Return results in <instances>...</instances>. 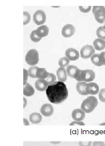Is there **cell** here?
<instances>
[{
	"mask_svg": "<svg viewBox=\"0 0 105 146\" xmlns=\"http://www.w3.org/2000/svg\"><path fill=\"white\" fill-rule=\"evenodd\" d=\"M23 76H24V77H23V81H23V84L25 85V84H27V80H28V76H29L28 71H27L26 69H23Z\"/></svg>",
	"mask_w": 105,
	"mask_h": 146,
	"instance_id": "obj_31",
	"label": "cell"
},
{
	"mask_svg": "<svg viewBox=\"0 0 105 146\" xmlns=\"http://www.w3.org/2000/svg\"><path fill=\"white\" fill-rule=\"evenodd\" d=\"M84 122H82V121H73L72 122H71L69 125H84Z\"/></svg>",
	"mask_w": 105,
	"mask_h": 146,
	"instance_id": "obj_34",
	"label": "cell"
},
{
	"mask_svg": "<svg viewBox=\"0 0 105 146\" xmlns=\"http://www.w3.org/2000/svg\"><path fill=\"white\" fill-rule=\"evenodd\" d=\"M70 60L66 57L61 58L58 61V65L61 68H64L68 66Z\"/></svg>",
	"mask_w": 105,
	"mask_h": 146,
	"instance_id": "obj_23",
	"label": "cell"
},
{
	"mask_svg": "<svg viewBox=\"0 0 105 146\" xmlns=\"http://www.w3.org/2000/svg\"><path fill=\"white\" fill-rule=\"evenodd\" d=\"M96 35L99 38L105 40V30L103 27H100L98 28L96 31Z\"/></svg>",
	"mask_w": 105,
	"mask_h": 146,
	"instance_id": "obj_25",
	"label": "cell"
},
{
	"mask_svg": "<svg viewBox=\"0 0 105 146\" xmlns=\"http://www.w3.org/2000/svg\"><path fill=\"white\" fill-rule=\"evenodd\" d=\"M37 34L41 38L47 36L49 33V28L46 25H42L39 27L37 30Z\"/></svg>",
	"mask_w": 105,
	"mask_h": 146,
	"instance_id": "obj_16",
	"label": "cell"
},
{
	"mask_svg": "<svg viewBox=\"0 0 105 146\" xmlns=\"http://www.w3.org/2000/svg\"><path fill=\"white\" fill-rule=\"evenodd\" d=\"M33 20L38 26L45 23L46 20V15L45 11L42 10L37 11L33 15Z\"/></svg>",
	"mask_w": 105,
	"mask_h": 146,
	"instance_id": "obj_7",
	"label": "cell"
},
{
	"mask_svg": "<svg viewBox=\"0 0 105 146\" xmlns=\"http://www.w3.org/2000/svg\"><path fill=\"white\" fill-rule=\"evenodd\" d=\"M56 79V77L54 74H53L52 73H49L47 78L45 79V80L47 81V82L49 84V85H51V84H54V82H56L55 81Z\"/></svg>",
	"mask_w": 105,
	"mask_h": 146,
	"instance_id": "obj_27",
	"label": "cell"
},
{
	"mask_svg": "<svg viewBox=\"0 0 105 146\" xmlns=\"http://www.w3.org/2000/svg\"><path fill=\"white\" fill-rule=\"evenodd\" d=\"M93 46L96 50H102L105 48V41L102 39L96 38L93 42Z\"/></svg>",
	"mask_w": 105,
	"mask_h": 146,
	"instance_id": "obj_18",
	"label": "cell"
},
{
	"mask_svg": "<svg viewBox=\"0 0 105 146\" xmlns=\"http://www.w3.org/2000/svg\"><path fill=\"white\" fill-rule=\"evenodd\" d=\"M99 125H105V122H104V123H100V124H99Z\"/></svg>",
	"mask_w": 105,
	"mask_h": 146,
	"instance_id": "obj_41",
	"label": "cell"
},
{
	"mask_svg": "<svg viewBox=\"0 0 105 146\" xmlns=\"http://www.w3.org/2000/svg\"><path fill=\"white\" fill-rule=\"evenodd\" d=\"M72 117L75 121H82L85 117V113L81 109H76L73 111Z\"/></svg>",
	"mask_w": 105,
	"mask_h": 146,
	"instance_id": "obj_13",
	"label": "cell"
},
{
	"mask_svg": "<svg viewBox=\"0 0 105 146\" xmlns=\"http://www.w3.org/2000/svg\"><path fill=\"white\" fill-rule=\"evenodd\" d=\"M42 120V115L38 113H33L29 116V120L33 124H39Z\"/></svg>",
	"mask_w": 105,
	"mask_h": 146,
	"instance_id": "obj_19",
	"label": "cell"
},
{
	"mask_svg": "<svg viewBox=\"0 0 105 146\" xmlns=\"http://www.w3.org/2000/svg\"><path fill=\"white\" fill-rule=\"evenodd\" d=\"M79 10L81 11L82 13H87L89 12L91 9L92 7L91 6H88V7H82V6H79Z\"/></svg>",
	"mask_w": 105,
	"mask_h": 146,
	"instance_id": "obj_30",
	"label": "cell"
},
{
	"mask_svg": "<svg viewBox=\"0 0 105 146\" xmlns=\"http://www.w3.org/2000/svg\"><path fill=\"white\" fill-rule=\"evenodd\" d=\"M65 55L66 58H68L70 61H76L80 57L79 52L76 49L72 48L66 50Z\"/></svg>",
	"mask_w": 105,
	"mask_h": 146,
	"instance_id": "obj_10",
	"label": "cell"
},
{
	"mask_svg": "<svg viewBox=\"0 0 105 146\" xmlns=\"http://www.w3.org/2000/svg\"><path fill=\"white\" fill-rule=\"evenodd\" d=\"M91 62L95 66H96L98 67L102 66L101 64V63L100 61V57H99V54H95L91 58H90Z\"/></svg>",
	"mask_w": 105,
	"mask_h": 146,
	"instance_id": "obj_22",
	"label": "cell"
},
{
	"mask_svg": "<svg viewBox=\"0 0 105 146\" xmlns=\"http://www.w3.org/2000/svg\"><path fill=\"white\" fill-rule=\"evenodd\" d=\"M30 37H31V39L32 40V41L34 42H39L42 39V38L40 37L37 35L36 30L32 31L30 35Z\"/></svg>",
	"mask_w": 105,
	"mask_h": 146,
	"instance_id": "obj_26",
	"label": "cell"
},
{
	"mask_svg": "<svg viewBox=\"0 0 105 146\" xmlns=\"http://www.w3.org/2000/svg\"><path fill=\"white\" fill-rule=\"evenodd\" d=\"M95 78V74L92 70H81L79 82H90Z\"/></svg>",
	"mask_w": 105,
	"mask_h": 146,
	"instance_id": "obj_4",
	"label": "cell"
},
{
	"mask_svg": "<svg viewBox=\"0 0 105 146\" xmlns=\"http://www.w3.org/2000/svg\"><path fill=\"white\" fill-rule=\"evenodd\" d=\"M87 84L84 82H78L76 84V90L79 94L82 95H87L86 92V86Z\"/></svg>",
	"mask_w": 105,
	"mask_h": 146,
	"instance_id": "obj_17",
	"label": "cell"
},
{
	"mask_svg": "<svg viewBox=\"0 0 105 146\" xmlns=\"http://www.w3.org/2000/svg\"><path fill=\"white\" fill-rule=\"evenodd\" d=\"M99 98L102 102L105 103V88L101 89L99 92Z\"/></svg>",
	"mask_w": 105,
	"mask_h": 146,
	"instance_id": "obj_29",
	"label": "cell"
},
{
	"mask_svg": "<svg viewBox=\"0 0 105 146\" xmlns=\"http://www.w3.org/2000/svg\"><path fill=\"white\" fill-rule=\"evenodd\" d=\"M23 124L25 125H29V122L26 119H23Z\"/></svg>",
	"mask_w": 105,
	"mask_h": 146,
	"instance_id": "obj_37",
	"label": "cell"
},
{
	"mask_svg": "<svg viewBox=\"0 0 105 146\" xmlns=\"http://www.w3.org/2000/svg\"><path fill=\"white\" fill-rule=\"evenodd\" d=\"M46 93L48 100L54 104L62 103L68 96V92L66 85L59 81L49 85Z\"/></svg>",
	"mask_w": 105,
	"mask_h": 146,
	"instance_id": "obj_1",
	"label": "cell"
},
{
	"mask_svg": "<svg viewBox=\"0 0 105 146\" xmlns=\"http://www.w3.org/2000/svg\"><path fill=\"white\" fill-rule=\"evenodd\" d=\"M35 93V90L30 84H27L24 85L23 94L26 96H31Z\"/></svg>",
	"mask_w": 105,
	"mask_h": 146,
	"instance_id": "obj_20",
	"label": "cell"
},
{
	"mask_svg": "<svg viewBox=\"0 0 105 146\" xmlns=\"http://www.w3.org/2000/svg\"><path fill=\"white\" fill-rule=\"evenodd\" d=\"M23 101H24V104H23V108H25L26 107L27 104V100L26 98H23Z\"/></svg>",
	"mask_w": 105,
	"mask_h": 146,
	"instance_id": "obj_38",
	"label": "cell"
},
{
	"mask_svg": "<svg viewBox=\"0 0 105 146\" xmlns=\"http://www.w3.org/2000/svg\"><path fill=\"white\" fill-rule=\"evenodd\" d=\"M39 69L37 66H32L28 70L29 76L32 78H37V69Z\"/></svg>",
	"mask_w": 105,
	"mask_h": 146,
	"instance_id": "obj_24",
	"label": "cell"
},
{
	"mask_svg": "<svg viewBox=\"0 0 105 146\" xmlns=\"http://www.w3.org/2000/svg\"><path fill=\"white\" fill-rule=\"evenodd\" d=\"M40 113L46 117H49L54 113L53 107L51 104H43L40 109Z\"/></svg>",
	"mask_w": 105,
	"mask_h": 146,
	"instance_id": "obj_11",
	"label": "cell"
},
{
	"mask_svg": "<svg viewBox=\"0 0 105 146\" xmlns=\"http://www.w3.org/2000/svg\"><path fill=\"white\" fill-rule=\"evenodd\" d=\"M98 104V101L97 99L94 96H91L86 99L82 102L81 106V109L84 113H90L95 110V108L97 107Z\"/></svg>",
	"mask_w": 105,
	"mask_h": 146,
	"instance_id": "obj_2",
	"label": "cell"
},
{
	"mask_svg": "<svg viewBox=\"0 0 105 146\" xmlns=\"http://www.w3.org/2000/svg\"><path fill=\"white\" fill-rule=\"evenodd\" d=\"M94 15L95 20L99 23H104L105 22V7L101 6L93 14Z\"/></svg>",
	"mask_w": 105,
	"mask_h": 146,
	"instance_id": "obj_8",
	"label": "cell"
},
{
	"mask_svg": "<svg viewBox=\"0 0 105 146\" xmlns=\"http://www.w3.org/2000/svg\"><path fill=\"white\" fill-rule=\"evenodd\" d=\"M49 84L45 79H38L35 84L36 89L40 92L46 90Z\"/></svg>",
	"mask_w": 105,
	"mask_h": 146,
	"instance_id": "obj_14",
	"label": "cell"
},
{
	"mask_svg": "<svg viewBox=\"0 0 105 146\" xmlns=\"http://www.w3.org/2000/svg\"><path fill=\"white\" fill-rule=\"evenodd\" d=\"M56 75L59 81L64 83L67 81V73L64 68H59L56 71Z\"/></svg>",
	"mask_w": 105,
	"mask_h": 146,
	"instance_id": "obj_15",
	"label": "cell"
},
{
	"mask_svg": "<svg viewBox=\"0 0 105 146\" xmlns=\"http://www.w3.org/2000/svg\"><path fill=\"white\" fill-rule=\"evenodd\" d=\"M49 73L48 72L45 68H39L37 73V78L39 79H46Z\"/></svg>",
	"mask_w": 105,
	"mask_h": 146,
	"instance_id": "obj_21",
	"label": "cell"
},
{
	"mask_svg": "<svg viewBox=\"0 0 105 146\" xmlns=\"http://www.w3.org/2000/svg\"><path fill=\"white\" fill-rule=\"evenodd\" d=\"M103 28H104V29H105V25H104V26H103Z\"/></svg>",
	"mask_w": 105,
	"mask_h": 146,
	"instance_id": "obj_42",
	"label": "cell"
},
{
	"mask_svg": "<svg viewBox=\"0 0 105 146\" xmlns=\"http://www.w3.org/2000/svg\"><path fill=\"white\" fill-rule=\"evenodd\" d=\"M100 61L102 66H105V52H102L99 54Z\"/></svg>",
	"mask_w": 105,
	"mask_h": 146,
	"instance_id": "obj_32",
	"label": "cell"
},
{
	"mask_svg": "<svg viewBox=\"0 0 105 146\" xmlns=\"http://www.w3.org/2000/svg\"><path fill=\"white\" fill-rule=\"evenodd\" d=\"M75 32V28L73 25L67 24L63 27L62 29V35L63 37L69 38L73 36Z\"/></svg>",
	"mask_w": 105,
	"mask_h": 146,
	"instance_id": "obj_9",
	"label": "cell"
},
{
	"mask_svg": "<svg viewBox=\"0 0 105 146\" xmlns=\"http://www.w3.org/2000/svg\"><path fill=\"white\" fill-rule=\"evenodd\" d=\"M31 17L29 14V13L27 11L23 12V25H26L30 21H31Z\"/></svg>",
	"mask_w": 105,
	"mask_h": 146,
	"instance_id": "obj_28",
	"label": "cell"
},
{
	"mask_svg": "<svg viewBox=\"0 0 105 146\" xmlns=\"http://www.w3.org/2000/svg\"><path fill=\"white\" fill-rule=\"evenodd\" d=\"M92 144V142L91 141H81L79 142V146H91Z\"/></svg>",
	"mask_w": 105,
	"mask_h": 146,
	"instance_id": "obj_33",
	"label": "cell"
},
{
	"mask_svg": "<svg viewBox=\"0 0 105 146\" xmlns=\"http://www.w3.org/2000/svg\"><path fill=\"white\" fill-rule=\"evenodd\" d=\"M95 53V49L90 45H86L82 47L80 50L81 57L84 59L91 58Z\"/></svg>",
	"mask_w": 105,
	"mask_h": 146,
	"instance_id": "obj_5",
	"label": "cell"
},
{
	"mask_svg": "<svg viewBox=\"0 0 105 146\" xmlns=\"http://www.w3.org/2000/svg\"><path fill=\"white\" fill-rule=\"evenodd\" d=\"M97 146H105V143L103 142L102 143H101V144H99V145H98Z\"/></svg>",
	"mask_w": 105,
	"mask_h": 146,
	"instance_id": "obj_40",
	"label": "cell"
},
{
	"mask_svg": "<svg viewBox=\"0 0 105 146\" xmlns=\"http://www.w3.org/2000/svg\"><path fill=\"white\" fill-rule=\"evenodd\" d=\"M86 92L88 95H96L99 92V87L95 82H89L86 86Z\"/></svg>",
	"mask_w": 105,
	"mask_h": 146,
	"instance_id": "obj_12",
	"label": "cell"
},
{
	"mask_svg": "<svg viewBox=\"0 0 105 146\" xmlns=\"http://www.w3.org/2000/svg\"><path fill=\"white\" fill-rule=\"evenodd\" d=\"M101 7V6H94L93 8V13L94 14L96 11Z\"/></svg>",
	"mask_w": 105,
	"mask_h": 146,
	"instance_id": "obj_36",
	"label": "cell"
},
{
	"mask_svg": "<svg viewBox=\"0 0 105 146\" xmlns=\"http://www.w3.org/2000/svg\"><path fill=\"white\" fill-rule=\"evenodd\" d=\"M26 62L28 64L34 66L37 64L39 61V53L36 49H31L29 50L26 55Z\"/></svg>",
	"mask_w": 105,
	"mask_h": 146,
	"instance_id": "obj_3",
	"label": "cell"
},
{
	"mask_svg": "<svg viewBox=\"0 0 105 146\" xmlns=\"http://www.w3.org/2000/svg\"><path fill=\"white\" fill-rule=\"evenodd\" d=\"M50 142H51V143L53 144V145H58V144H59V143H61L60 141H56V142H54V141L52 142V141H51Z\"/></svg>",
	"mask_w": 105,
	"mask_h": 146,
	"instance_id": "obj_39",
	"label": "cell"
},
{
	"mask_svg": "<svg viewBox=\"0 0 105 146\" xmlns=\"http://www.w3.org/2000/svg\"><path fill=\"white\" fill-rule=\"evenodd\" d=\"M102 141H95L92 143V146H97L98 145L102 143Z\"/></svg>",
	"mask_w": 105,
	"mask_h": 146,
	"instance_id": "obj_35",
	"label": "cell"
},
{
	"mask_svg": "<svg viewBox=\"0 0 105 146\" xmlns=\"http://www.w3.org/2000/svg\"><path fill=\"white\" fill-rule=\"evenodd\" d=\"M66 72L68 76L72 78L76 79L79 82L81 70H80L79 68L75 66L70 65V66H69L67 68Z\"/></svg>",
	"mask_w": 105,
	"mask_h": 146,
	"instance_id": "obj_6",
	"label": "cell"
}]
</instances>
